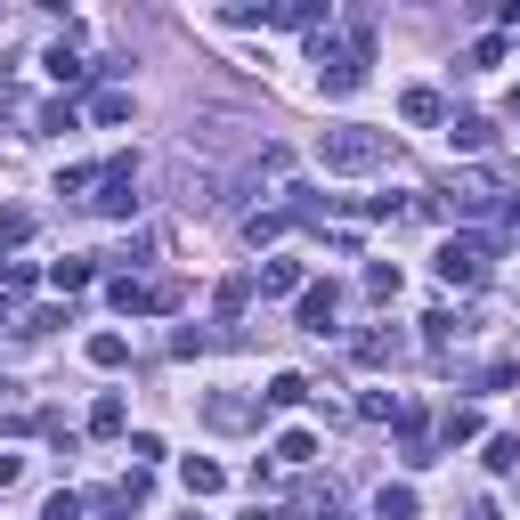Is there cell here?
I'll list each match as a JSON object with an SVG mask.
<instances>
[{
	"label": "cell",
	"mask_w": 520,
	"mask_h": 520,
	"mask_svg": "<svg viewBox=\"0 0 520 520\" xmlns=\"http://www.w3.org/2000/svg\"><path fill=\"white\" fill-rule=\"evenodd\" d=\"M317 163L325 171H374V163H390V139H382V130H325V139H317Z\"/></svg>",
	"instance_id": "1"
},
{
	"label": "cell",
	"mask_w": 520,
	"mask_h": 520,
	"mask_svg": "<svg viewBox=\"0 0 520 520\" xmlns=\"http://www.w3.org/2000/svg\"><path fill=\"white\" fill-rule=\"evenodd\" d=\"M488 277V244L480 236H447L439 244V285H480Z\"/></svg>",
	"instance_id": "2"
},
{
	"label": "cell",
	"mask_w": 520,
	"mask_h": 520,
	"mask_svg": "<svg viewBox=\"0 0 520 520\" xmlns=\"http://www.w3.org/2000/svg\"><path fill=\"white\" fill-rule=\"evenodd\" d=\"M90 204H98L106 220L139 212V163H106V171H98V195H90Z\"/></svg>",
	"instance_id": "3"
},
{
	"label": "cell",
	"mask_w": 520,
	"mask_h": 520,
	"mask_svg": "<svg viewBox=\"0 0 520 520\" xmlns=\"http://www.w3.org/2000/svg\"><path fill=\"white\" fill-rule=\"evenodd\" d=\"M334 309H342L334 285H309V293H301V334H325V325H334Z\"/></svg>",
	"instance_id": "4"
},
{
	"label": "cell",
	"mask_w": 520,
	"mask_h": 520,
	"mask_svg": "<svg viewBox=\"0 0 520 520\" xmlns=\"http://www.w3.org/2000/svg\"><path fill=\"white\" fill-rule=\"evenodd\" d=\"M179 480H187V496H220V488H228V472L212 464V455H187V472H179Z\"/></svg>",
	"instance_id": "5"
},
{
	"label": "cell",
	"mask_w": 520,
	"mask_h": 520,
	"mask_svg": "<svg viewBox=\"0 0 520 520\" xmlns=\"http://www.w3.org/2000/svg\"><path fill=\"white\" fill-rule=\"evenodd\" d=\"M293 220H301L293 204H277V212H252V220H244V236H252V244H277V236H285Z\"/></svg>",
	"instance_id": "6"
},
{
	"label": "cell",
	"mask_w": 520,
	"mask_h": 520,
	"mask_svg": "<svg viewBox=\"0 0 520 520\" xmlns=\"http://www.w3.org/2000/svg\"><path fill=\"white\" fill-rule=\"evenodd\" d=\"M447 139L464 147V155H488V139H496V130H488L480 114H455V122H447Z\"/></svg>",
	"instance_id": "7"
},
{
	"label": "cell",
	"mask_w": 520,
	"mask_h": 520,
	"mask_svg": "<svg viewBox=\"0 0 520 520\" xmlns=\"http://www.w3.org/2000/svg\"><path fill=\"white\" fill-rule=\"evenodd\" d=\"M334 0H277V25H325Z\"/></svg>",
	"instance_id": "8"
},
{
	"label": "cell",
	"mask_w": 520,
	"mask_h": 520,
	"mask_svg": "<svg viewBox=\"0 0 520 520\" xmlns=\"http://www.w3.org/2000/svg\"><path fill=\"white\" fill-rule=\"evenodd\" d=\"M41 65H49V74H57V82H65V90H74V82H82V74H90V65H82V57H74V41H57V49H49V57H41Z\"/></svg>",
	"instance_id": "9"
},
{
	"label": "cell",
	"mask_w": 520,
	"mask_h": 520,
	"mask_svg": "<svg viewBox=\"0 0 520 520\" xmlns=\"http://www.w3.org/2000/svg\"><path fill=\"white\" fill-rule=\"evenodd\" d=\"M399 114H407V122H447L439 90H407V98H399Z\"/></svg>",
	"instance_id": "10"
},
{
	"label": "cell",
	"mask_w": 520,
	"mask_h": 520,
	"mask_svg": "<svg viewBox=\"0 0 520 520\" xmlns=\"http://www.w3.org/2000/svg\"><path fill=\"white\" fill-rule=\"evenodd\" d=\"M90 122H130V90H98L90 98Z\"/></svg>",
	"instance_id": "11"
},
{
	"label": "cell",
	"mask_w": 520,
	"mask_h": 520,
	"mask_svg": "<svg viewBox=\"0 0 520 520\" xmlns=\"http://www.w3.org/2000/svg\"><path fill=\"white\" fill-rule=\"evenodd\" d=\"M260 293H301V269L293 260H269V269H260Z\"/></svg>",
	"instance_id": "12"
},
{
	"label": "cell",
	"mask_w": 520,
	"mask_h": 520,
	"mask_svg": "<svg viewBox=\"0 0 520 520\" xmlns=\"http://www.w3.org/2000/svg\"><path fill=\"white\" fill-rule=\"evenodd\" d=\"M301 399H309L301 374H269V407H301Z\"/></svg>",
	"instance_id": "13"
},
{
	"label": "cell",
	"mask_w": 520,
	"mask_h": 520,
	"mask_svg": "<svg viewBox=\"0 0 520 520\" xmlns=\"http://www.w3.org/2000/svg\"><path fill=\"white\" fill-rule=\"evenodd\" d=\"M25 236H33V212H25V204H9V212H0V252L25 244Z\"/></svg>",
	"instance_id": "14"
},
{
	"label": "cell",
	"mask_w": 520,
	"mask_h": 520,
	"mask_svg": "<svg viewBox=\"0 0 520 520\" xmlns=\"http://www.w3.org/2000/svg\"><path fill=\"white\" fill-rule=\"evenodd\" d=\"M309 455H317V439H309V431H285V439H277V464H293V472H301Z\"/></svg>",
	"instance_id": "15"
},
{
	"label": "cell",
	"mask_w": 520,
	"mask_h": 520,
	"mask_svg": "<svg viewBox=\"0 0 520 520\" xmlns=\"http://www.w3.org/2000/svg\"><path fill=\"white\" fill-rule=\"evenodd\" d=\"M374 512H382V520H415V488H382Z\"/></svg>",
	"instance_id": "16"
},
{
	"label": "cell",
	"mask_w": 520,
	"mask_h": 520,
	"mask_svg": "<svg viewBox=\"0 0 520 520\" xmlns=\"http://www.w3.org/2000/svg\"><path fill=\"white\" fill-rule=\"evenodd\" d=\"M49 285H57V293H82V285H90V260H57Z\"/></svg>",
	"instance_id": "17"
},
{
	"label": "cell",
	"mask_w": 520,
	"mask_h": 520,
	"mask_svg": "<svg viewBox=\"0 0 520 520\" xmlns=\"http://www.w3.org/2000/svg\"><path fill=\"white\" fill-rule=\"evenodd\" d=\"M122 358H130L122 334H90V366H122Z\"/></svg>",
	"instance_id": "18"
},
{
	"label": "cell",
	"mask_w": 520,
	"mask_h": 520,
	"mask_svg": "<svg viewBox=\"0 0 520 520\" xmlns=\"http://www.w3.org/2000/svg\"><path fill=\"white\" fill-rule=\"evenodd\" d=\"M204 415H212V423H220V431H244V423H252V407H244V399H212V407H204Z\"/></svg>",
	"instance_id": "19"
},
{
	"label": "cell",
	"mask_w": 520,
	"mask_h": 520,
	"mask_svg": "<svg viewBox=\"0 0 520 520\" xmlns=\"http://www.w3.org/2000/svg\"><path fill=\"white\" fill-rule=\"evenodd\" d=\"M358 415H366V423H399L407 407H399V399H382V390H366V399H358Z\"/></svg>",
	"instance_id": "20"
},
{
	"label": "cell",
	"mask_w": 520,
	"mask_h": 520,
	"mask_svg": "<svg viewBox=\"0 0 520 520\" xmlns=\"http://www.w3.org/2000/svg\"><path fill=\"white\" fill-rule=\"evenodd\" d=\"M390 350H399V334H358V366H382Z\"/></svg>",
	"instance_id": "21"
},
{
	"label": "cell",
	"mask_w": 520,
	"mask_h": 520,
	"mask_svg": "<svg viewBox=\"0 0 520 520\" xmlns=\"http://www.w3.org/2000/svg\"><path fill=\"white\" fill-rule=\"evenodd\" d=\"M90 431L114 439V431H122V399H98V407H90Z\"/></svg>",
	"instance_id": "22"
},
{
	"label": "cell",
	"mask_w": 520,
	"mask_h": 520,
	"mask_svg": "<svg viewBox=\"0 0 520 520\" xmlns=\"http://www.w3.org/2000/svg\"><path fill=\"white\" fill-rule=\"evenodd\" d=\"M41 269H33V260H0V285H9V293H25Z\"/></svg>",
	"instance_id": "23"
},
{
	"label": "cell",
	"mask_w": 520,
	"mask_h": 520,
	"mask_svg": "<svg viewBox=\"0 0 520 520\" xmlns=\"http://www.w3.org/2000/svg\"><path fill=\"white\" fill-rule=\"evenodd\" d=\"M366 293H382V301H390V293H399V269H390V260H374V269H366Z\"/></svg>",
	"instance_id": "24"
},
{
	"label": "cell",
	"mask_w": 520,
	"mask_h": 520,
	"mask_svg": "<svg viewBox=\"0 0 520 520\" xmlns=\"http://www.w3.org/2000/svg\"><path fill=\"white\" fill-rule=\"evenodd\" d=\"M520 464V439H488V472H512Z\"/></svg>",
	"instance_id": "25"
},
{
	"label": "cell",
	"mask_w": 520,
	"mask_h": 520,
	"mask_svg": "<svg viewBox=\"0 0 520 520\" xmlns=\"http://www.w3.org/2000/svg\"><path fill=\"white\" fill-rule=\"evenodd\" d=\"M82 187H98V171H90V163H74V171H57V195H82Z\"/></svg>",
	"instance_id": "26"
},
{
	"label": "cell",
	"mask_w": 520,
	"mask_h": 520,
	"mask_svg": "<svg viewBox=\"0 0 520 520\" xmlns=\"http://www.w3.org/2000/svg\"><path fill=\"white\" fill-rule=\"evenodd\" d=\"M41 520H82V496H49V512Z\"/></svg>",
	"instance_id": "27"
},
{
	"label": "cell",
	"mask_w": 520,
	"mask_h": 520,
	"mask_svg": "<svg viewBox=\"0 0 520 520\" xmlns=\"http://www.w3.org/2000/svg\"><path fill=\"white\" fill-rule=\"evenodd\" d=\"M25 480V455H0V488H17Z\"/></svg>",
	"instance_id": "28"
},
{
	"label": "cell",
	"mask_w": 520,
	"mask_h": 520,
	"mask_svg": "<svg viewBox=\"0 0 520 520\" xmlns=\"http://www.w3.org/2000/svg\"><path fill=\"white\" fill-rule=\"evenodd\" d=\"M33 9H57V17H65V0H33Z\"/></svg>",
	"instance_id": "29"
},
{
	"label": "cell",
	"mask_w": 520,
	"mask_h": 520,
	"mask_svg": "<svg viewBox=\"0 0 520 520\" xmlns=\"http://www.w3.org/2000/svg\"><path fill=\"white\" fill-rule=\"evenodd\" d=\"M0 325H17V317H9V301H0Z\"/></svg>",
	"instance_id": "30"
},
{
	"label": "cell",
	"mask_w": 520,
	"mask_h": 520,
	"mask_svg": "<svg viewBox=\"0 0 520 520\" xmlns=\"http://www.w3.org/2000/svg\"><path fill=\"white\" fill-rule=\"evenodd\" d=\"M252 520H285V512H252Z\"/></svg>",
	"instance_id": "31"
},
{
	"label": "cell",
	"mask_w": 520,
	"mask_h": 520,
	"mask_svg": "<svg viewBox=\"0 0 520 520\" xmlns=\"http://www.w3.org/2000/svg\"><path fill=\"white\" fill-rule=\"evenodd\" d=\"M504 9H512V17H520V0H504Z\"/></svg>",
	"instance_id": "32"
},
{
	"label": "cell",
	"mask_w": 520,
	"mask_h": 520,
	"mask_svg": "<svg viewBox=\"0 0 520 520\" xmlns=\"http://www.w3.org/2000/svg\"><path fill=\"white\" fill-rule=\"evenodd\" d=\"M512 114H520V98H512Z\"/></svg>",
	"instance_id": "33"
}]
</instances>
